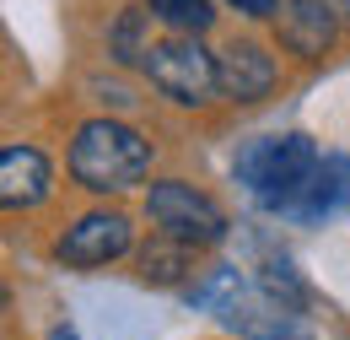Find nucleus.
I'll list each match as a JSON object with an SVG mask.
<instances>
[{
  "instance_id": "obj_1",
  "label": "nucleus",
  "mask_w": 350,
  "mask_h": 340,
  "mask_svg": "<svg viewBox=\"0 0 350 340\" xmlns=\"http://www.w3.org/2000/svg\"><path fill=\"white\" fill-rule=\"evenodd\" d=\"M323 162V151L307 141L302 130H291V135H259V141H248L243 151H237V184L248 189V200L259 206V211H291L297 200H302V189L312 184V173Z\"/></svg>"
},
{
  "instance_id": "obj_2",
  "label": "nucleus",
  "mask_w": 350,
  "mask_h": 340,
  "mask_svg": "<svg viewBox=\"0 0 350 340\" xmlns=\"http://www.w3.org/2000/svg\"><path fill=\"white\" fill-rule=\"evenodd\" d=\"M151 173V141L119 119H87L70 141V178L92 195H124Z\"/></svg>"
},
{
  "instance_id": "obj_3",
  "label": "nucleus",
  "mask_w": 350,
  "mask_h": 340,
  "mask_svg": "<svg viewBox=\"0 0 350 340\" xmlns=\"http://www.w3.org/2000/svg\"><path fill=\"white\" fill-rule=\"evenodd\" d=\"M200 33H178V38H162L146 49V82L157 86L162 97H173L183 108H205L211 97L221 92V76H216V54L200 49Z\"/></svg>"
},
{
  "instance_id": "obj_4",
  "label": "nucleus",
  "mask_w": 350,
  "mask_h": 340,
  "mask_svg": "<svg viewBox=\"0 0 350 340\" xmlns=\"http://www.w3.org/2000/svg\"><path fill=\"white\" fill-rule=\"evenodd\" d=\"M146 216L157 221V232L183 238V243H194V249H216L221 238L232 232L226 211H221L205 189H194V184H183V178H157V184L146 189Z\"/></svg>"
},
{
  "instance_id": "obj_5",
  "label": "nucleus",
  "mask_w": 350,
  "mask_h": 340,
  "mask_svg": "<svg viewBox=\"0 0 350 340\" xmlns=\"http://www.w3.org/2000/svg\"><path fill=\"white\" fill-rule=\"evenodd\" d=\"M135 249V227L124 211H87L65 227V238L54 243V259L65 270H103L113 259H124Z\"/></svg>"
},
{
  "instance_id": "obj_6",
  "label": "nucleus",
  "mask_w": 350,
  "mask_h": 340,
  "mask_svg": "<svg viewBox=\"0 0 350 340\" xmlns=\"http://www.w3.org/2000/svg\"><path fill=\"white\" fill-rule=\"evenodd\" d=\"M226 330H237L243 340H318L312 335V324L302 319V308H291V302L269 298V292H237V302L232 308H221L216 313Z\"/></svg>"
},
{
  "instance_id": "obj_7",
  "label": "nucleus",
  "mask_w": 350,
  "mask_h": 340,
  "mask_svg": "<svg viewBox=\"0 0 350 340\" xmlns=\"http://www.w3.org/2000/svg\"><path fill=\"white\" fill-rule=\"evenodd\" d=\"M216 76H221V97L264 103L275 92V82H280V65H275V54L259 38H232V43H221V54H216Z\"/></svg>"
},
{
  "instance_id": "obj_8",
  "label": "nucleus",
  "mask_w": 350,
  "mask_h": 340,
  "mask_svg": "<svg viewBox=\"0 0 350 340\" xmlns=\"http://www.w3.org/2000/svg\"><path fill=\"white\" fill-rule=\"evenodd\" d=\"M54 189V168L38 146H5L0 151V206L5 211H33Z\"/></svg>"
},
{
  "instance_id": "obj_9",
  "label": "nucleus",
  "mask_w": 350,
  "mask_h": 340,
  "mask_svg": "<svg viewBox=\"0 0 350 340\" xmlns=\"http://www.w3.org/2000/svg\"><path fill=\"white\" fill-rule=\"evenodd\" d=\"M275 22H280V43H286L291 54H302V60L329 54V43L340 33V22H334V11H329L323 0H286V5L275 11Z\"/></svg>"
},
{
  "instance_id": "obj_10",
  "label": "nucleus",
  "mask_w": 350,
  "mask_h": 340,
  "mask_svg": "<svg viewBox=\"0 0 350 340\" xmlns=\"http://www.w3.org/2000/svg\"><path fill=\"white\" fill-rule=\"evenodd\" d=\"M350 211V157H323L312 184L302 189V200L291 206V221H329V216Z\"/></svg>"
},
{
  "instance_id": "obj_11",
  "label": "nucleus",
  "mask_w": 350,
  "mask_h": 340,
  "mask_svg": "<svg viewBox=\"0 0 350 340\" xmlns=\"http://www.w3.org/2000/svg\"><path fill=\"white\" fill-rule=\"evenodd\" d=\"M135 276H140L146 287H183V281L194 276V243L157 232L151 243L135 249Z\"/></svg>"
},
{
  "instance_id": "obj_12",
  "label": "nucleus",
  "mask_w": 350,
  "mask_h": 340,
  "mask_svg": "<svg viewBox=\"0 0 350 340\" xmlns=\"http://www.w3.org/2000/svg\"><path fill=\"white\" fill-rule=\"evenodd\" d=\"M237 292H243V276H237L232 265H216V270H205L183 298H189V308H200V313H221V308L237 302Z\"/></svg>"
},
{
  "instance_id": "obj_13",
  "label": "nucleus",
  "mask_w": 350,
  "mask_h": 340,
  "mask_svg": "<svg viewBox=\"0 0 350 340\" xmlns=\"http://www.w3.org/2000/svg\"><path fill=\"white\" fill-rule=\"evenodd\" d=\"M146 11H151L157 22H167L173 33H205V27L216 22L211 0H146Z\"/></svg>"
},
{
  "instance_id": "obj_14",
  "label": "nucleus",
  "mask_w": 350,
  "mask_h": 340,
  "mask_svg": "<svg viewBox=\"0 0 350 340\" xmlns=\"http://www.w3.org/2000/svg\"><path fill=\"white\" fill-rule=\"evenodd\" d=\"M151 49V11H124L108 33V54L113 60H146Z\"/></svg>"
},
{
  "instance_id": "obj_15",
  "label": "nucleus",
  "mask_w": 350,
  "mask_h": 340,
  "mask_svg": "<svg viewBox=\"0 0 350 340\" xmlns=\"http://www.w3.org/2000/svg\"><path fill=\"white\" fill-rule=\"evenodd\" d=\"M259 287L269 292V298L291 302V308H307V281L291 270V259H269V265L259 270Z\"/></svg>"
},
{
  "instance_id": "obj_16",
  "label": "nucleus",
  "mask_w": 350,
  "mask_h": 340,
  "mask_svg": "<svg viewBox=\"0 0 350 340\" xmlns=\"http://www.w3.org/2000/svg\"><path fill=\"white\" fill-rule=\"evenodd\" d=\"M226 5H237L243 16H254V22H264V16H275L280 11V0H226Z\"/></svg>"
},
{
  "instance_id": "obj_17",
  "label": "nucleus",
  "mask_w": 350,
  "mask_h": 340,
  "mask_svg": "<svg viewBox=\"0 0 350 340\" xmlns=\"http://www.w3.org/2000/svg\"><path fill=\"white\" fill-rule=\"evenodd\" d=\"M323 5L334 11V22H345V27H350V0H323Z\"/></svg>"
},
{
  "instance_id": "obj_18",
  "label": "nucleus",
  "mask_w": 350,
  "mask_h": 340,
  "mask_svg": "<svg viewBox=\"0 0 350 340\" xmlns=\"http://www.w3.org/2000/svg\"><path fill=\"white\" fill-rule=\"evenodd\" d=\"M54 340H76V335H70V330H54Z\"/></svg>"
}]
</instances>
